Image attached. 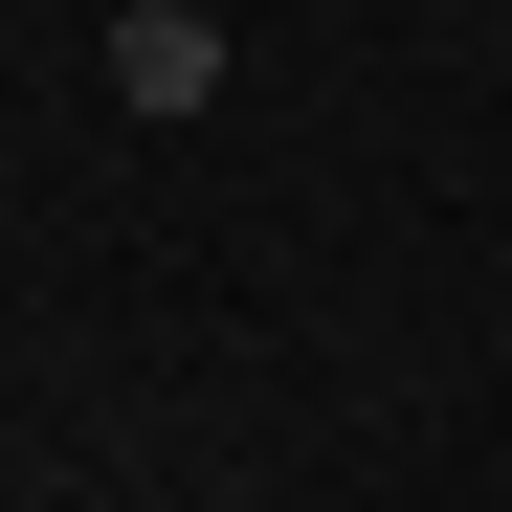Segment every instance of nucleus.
Masks as SVG:
<instances>
[{"instance_id":"1","label":"nucleus","mask_w":512,"mask_h":512,"mask_svg":"<svg viewBox=\"0 0 512 512\" xmlns=\"http://www.w3.org/2000/svg\"><path fill=\"white\" fill-rule=\"evenodd\" d=\"M112 112H156V134L223 112V0H134V23H112Z\"/></svg>"},{"instance_id":"2","label":"nucleus","mask_w":512,"mask_h":512,"mask_svg":"<svg viewBox=\"0 0 512 512\" xmlns=\"http://www.w3.org/2000/svg\"><path fill=\"white\" fill-rule=\"evenodd\" d=\"M223 512H245V490H223Z\"/></svg>"}]
</instances>
